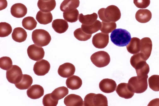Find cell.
Here are the masks:
<instances>
[{
	"instance_id": "cell-3",
	"label": "cell",
	"mask_w": 159,
	"mask_h": 106,
	"mask_svg": "<svg viewBox=\"0 0 159 106\" xmlns=\"http://www.w3.org/2000/svg\"><path fill=\"white\" fill-rule=\"evenodd\" d=\"M111 41L119 47L127 46L130 42L131 36L130 33L126 30L119 28L113 30L110 35Z\"/></svg>"
},
{
	"instance_id": "cell-39",
	"label": "cell",
	"mask_w": 159,
	"mask_h": 106,
	"mask_svg": "<svg viewBox=\"0 0 159 106\" xmlns=\"http://www.w3.org/2000/svg\"><path fill=\"white\" fill-rule=\"evenodd\" d=\"M134 3L138 8H145L150 5V0H134Z\"/></svg>"
},
{
	"instance_id": "cell-32",
	"label": "cell",
	"mask_w": 159,
	"mask_h": 106,
	"mask_svg": "<svg viewBox=\"0 0 159 106\" xmlns=\"http://www.w3.org/2000/svg\"><path fill=\"white\" fill-rule=\"evenodd\" d=\"M37 22L34 18L27 16L24 18L22 21V26L25 29L31 30L34 29L37 26Z\"/></svg>"
},
{
	"instance_id": "cell-19",
	"label": "cell",
	"mask_w": 159,
	"mask_h": 106,
	"mask_svg": "<svg viewBox=\"0 0 159 106\" xmlns=\"http://www.w3.org/2000/svg\"><path fill=\"white\" fill-rule=\"evenodd\" d=\"M52 26L57 33L61 34L65 32L69 27L67 22L63 19H56L53 21Z\"/></svg>"
},
{
	"instance_id": "cell-25",
	"label": "cell",
	"mask_w": 159,
	"mask_h": 106,
	"mask_svg": "<svg viewBox=\"0 0 159 106\" xmlns=\"http://www.w3.org/2000/svg\"><path fill=\"white\" fill-rule=\"evenodd\" d=\"M36 18L40 24L46 25L52 22V16L50 12H44L39 11L36 15Z\"/></svg>"
},
{
	"instance_id": "cell-10",
	"label": "cell",
	"mask_w": 159,
	"mask_h": 106,
	"mask_svg": "<svg viewBox=\"0 0 159 106\" xmlns=\"http://www.w3.org/2000/svg\"><path fill=\"white\" fill-rule=\"evenodd\" d=\"M109 40L108 34L99 33L93 37L92 42L93 46L98 48H103L107 45Z\"/></svg>"
},
{
	"instance_id": "cell-9",
	"label": "cell",
	"mask_w": 159,
	"mask_h": 106,
	"mask_svg": "<svg viewBox=\"0 0 159 106\" xmlns=\"http://www.w3.org/2000/svg\"><path fill=\"white\" fill-rule=\"evenodd\" d=\"M27 52L29 58L35 61L42 59L45 54L43 48L35 44L30 45L27 48Z\"/></svg>"
},
{
	"instance_id": "cell-33",
	"label": "cell",
	"mask_w": 159,
	"mask_h": 106,
	"mask_svg": "<svg viewBox=\"0 0 159 106\" xmlns=\"http://www.w3.org/2000/svg\"><path fill=\"white\" fill-rule=\"evenodd\" d=\"M12 31L11 25L6 22L0 23V37H4L8 36Z\"/></svg>"
},
{
	"instance_id": "cell-27",
	"label": "cell",
	"mask_w": 159,
	"mask_h": 106,
	"mask_svg": "<svg viewBox=\"0 0 159 106\" xmlns=\"http://www.w3.org/2000/svg\"><path fill=\"white\" fill-rule=\"evenodd\" d=\"M101 26V22L99 20H97L94 23L90 25H87L82 24L81 28L87 34H92L100 30Z\"/></svg>"
},
{
	"instance_id": "cell-24",
	"label": "cell",
	"mask_w": 159,
	"mask_h": 106,
	"mask_svg": "<svg viewBox=\"0 0 159 106\" xmlns=\"http://www.w3.org/2000/svg\"><path fill=\"white\" fill-rule=\"evenodd\" d=\"M79 0H64L61 4L60 9L63 12L73 10L79 7Z\"/></svg>"
},
{
	"instance_id": "cell-14",
	"label": "cell",
	"mask_w": 159,
	"mask_h": 106,
	"mask_svg": "<svg viewBox=\"0 0 159 106\" xmlns=\"http://www.w3.org/2000/svg\"><path fill=\"white\" fill-rule=\"evenodd\" d=\"M75 70V67L73 64L69 62H66L59 67L58 70V73L62 77L67 78L73 75Z\"/></svg>"
},
{
	"instance_id": "cell-26",
	"label": "cell",
	"mask_w": 159,
	"mask_h": 106,
	"mask_svg": "<svg viewBox=\"0 0 159 106\" xmlns=\"http://www.w3.org/2000/svg\"><path fill=\"white\" fill-rule=\"evenodd\" d=\"M140 40L137 37L131 38L129 44L126 46L128 51L132 54H135L140 51Z\"/></svg>"
},
{
	"instance_id": "cell-21",
	"label": "cell",
	"mask_w": 159,
	"mask_h": 106,
	"mask_svg": "<svg viewBox=\"0 0 159 106\" xmlns=\"http://www.w3.org/2000/svg\"><path fill=\"white\" fill-rule=\"evenodd\" d=\"M37 6L40 11L44 12H49L55 7L56 2L55 0H39Z\"/></svg>"
},
{
	"instance_id": "cell-8",
	"label": "cell",
	"mask_w": 159,
	"mask_h": 106,
	"mask_svg": "<svg viewBox=\"0 0 159 106\" xmlns=\"http://www.w3.org/2000/svg\"><path fill=\"white\" fill-rule=\"evenodd\" d=\"M6 75V78L9 82L15 84L20 81L23 75L20 67L16 65H13L7 71Z\"/></svg>"
},
{
	"instance_id": "cell-35",
	"label": "cell",
	"mask_w": 159,
	"mask_h": 106,
	"mask_svg": "<svg viewBox=\"0 0 159 106\" xmlns=\"http://www.w3.org/2000/svg\"><path fill=\"white\" fill-rule=\"evenodd\" d=\"M101 24L102 26L100 30L105 33H109L116 27V24L115 22H105L102 21Z\"/></svg>"
},
{
	"instance_id": "cell-41",
	"label": "cell",
	"mask_w": 159,
	"mask_h": 106,
	"mask_svg": "<svg viewBox=\"0 0 159 106\" xmlns=\"http://www.w3.org/2000/svg\"><path fill=\"white\" fill-rule=\"evenodd\" d=\"M43 0L48 1V0Z\"/></svg>"
},
{
	"instance_id": "cell-1",
	"label": "cell",
	"mask_w": 159,
	"mask_h": 106,
	"mask_svg": "<svg viewBox=\"0 0 159 106\" xmlns=\"http://www.w3.org/2000/svg\"><path fill=\"white\" fill-rule=\"evenodd\" d=\"M99 17L105 22H115L121 17V12L119 9L116 6L111 5L106 8H102L98 12Z\"/></svg>"
},
{
	"instance_id": "cell-31",
	"label": "cell",
	"mask_w": 159,
	"mask_h": 106,
	"mask_svg": "<svg viewBox=\"0 0 159 106\" xmlns=\"http://www.w3.org/2000/svg\"><path fill=\"white\" fill-rule=\"evenodd\" d=\"M79 16V12L76 9L63 12L64 18L67 21L70 23L76 21L78 20Z\"/></svg>"
},
{
	"instance_id": "cell-23",
	"label": "cell",
	"mask_w": 159,
	"mask_h": 106,
	"mask_svg": "<svg viewBox=\"0 0 159 106\" xmlns=\"http://www.w3.org/2000/svg\"><path fill=\"white\" fill-rule=\"evenodd\" d=\"M82 80L79 76L73 75L68 78L66 81L67 88L72 90H77L81 86Z\"/></svg>"
},
{
	"instance_id": "cell-37",
	"label": "cell",
	"mask_w": 159,
	"mask_h": 106,
	"mask_svg": "<svg viewBox=\"0 0 159 106\" xmlns=\"http://www.w3.org/2000/svg\"><path fill=\"white\" fill-rule=\"evenodd\" d=\"M12 66L11 59L8 57H3L0 58V67L3 70H7Z\"/></svg>"
},
{
	"instance_id": "cell-30",
	"label": "cell",
	"mask_w": 159,
	"mask_h": 106,
	"mask_svg": "<svg viewBox=\"0 0 159 106\" xmlns=\"http://www.w3.org/2000/svg\"><path fill=\"white\" fill-rule=\"evenodd\" d=\"M68 93L69 90L65 86H61L55 89L51 93V94L53 99L59 100L63 98Z\"/></svg>"
},
{
	"instance_id": "cell-36",
	"label": "cell",
	"mask_w": 159,
	"mask_h": 106,
	"mask_svg": "<svg viewBox=\"0 0 159 106\" xmlns=\"http://www.w3.org/2000/svg\"><path fill=\"white\" fill-rule=\"evenodd\" d=\"M148 82L150 88L155 91H159V75H154L148 79Z\"/></svg>"
},
{
	"instance_id": "cell-15",
	"label": "cell",
	"mask_w": 159,
	"mask_h": 106,
	"mask_svg": "<svg viewBox=\"0 0 159 106\" xmlns=\"http://www.w3.org/2000/svg\"><path fill=\"white\" fill-rule=\"evenodd\" d=\"M116 91L120 97L125 99L131 98L134 93L131 90L128 83H122L118 85Z\"/></svg>"
},
{
	"instance_id": "cell-7",
	"label": "cell",
	"mask_w": 159,
	"mask_h": 106,
	"mask_svg": "<svg viewBox=\"0 0 159 106\" xmlns=\"http://www.w3.org/2000/svg\"><path fill=\"white\" fill-rule=\"evenodd\" d=\"M91 62L96 66L102 67L107 66L110 61V56L108 53L100 51L93 53L91 56Z\"/></svg>"
},
{
	"instance_id": "cell-5",
	"label": "cell",
	"mask_w": 159,
	"mask_h": 106,
	"mask_svg": "<svg viewBox=\"0 0 159 106\" xmlns=\"http://www.w3.org/2000/svg\"><path fill=\"white\" fill-rule=\"evenodd\" d=\"M85 106H107L106 96L101 94L90 93L86 95L84 100Z\"/></svg>"
},
{
	"instance_id": "cell-29",
	"label": "cell",
	"mask_w": 159,
	"mask_h": 106,
	"mask_svg": "<svg viewBox=\"0 0 159 106\" xmlns=\"http://www.w3.org/2000/svg\"><path fill=\"white\" fill-rule=\"evenodd\" d=\"M98 17V15L95 13L85 15L80 13L79 15V21L82 24L88 25L94 23L97 20Z\"/></svg>"
},
{
	"instance_id": "cell-40",
	"label": "cell",
	"mask_w": 159,
	"mask_h": 106,
	"mask_svg": "<svg viewBox=\"0 0 159 106\" xmlns=\"http://www.w3.org/2000/svg\"><path fill=\"white\" fill-rule=\"evenodd\" d=\"M0 10L5 9L7 7V2L6 0H0Z\"/></svg>"
},
{
	"instance_id": "cell-20",
	"label": "cell",
	"mask_w": 159,
	"mask_h": 106,
	"mask_svg": "<svg viewBox=\"0 0 159 106\" xmlns=\"http://www.w3.org/2000/svg\"><path fill=\"white\" fill-rule=\"evenodd\" d=\"M151 12L147 9H140L136 12L135 17L137 21L141 23H146L151 19Z\"/></svg>"
},
{
	"instance_id": "cell-16",
	"label": "cell",
	"mask_w": 159,
	"mask_h": 106,
	"mask_svg": "<svg viewBox=\"0 0 159 106\" xmlns=\"http://www.w3.org/2000/svg\"><path fill=\"white\" fill-rule=\"evenodd\" d=\"M27 8L23 4L16 3L13 4L11 8V13L14 17L20 18L24 16L27 14Z\"/></svg>"
},
{
	"instance_id": "cell-2",
	"label": "cell",
	"mask_w": 159,
	"mask_h": 106,
	"mask_svg": "<svg viewBox=\"0 0 159 106\" xmlns=\"http://www.w3.org/2000/svg\"><path fill=\"white\" fill-rule=\"evenodd\" d=\"M130 63L135 69L138 76H148L149 71V67L140 53L132 56L130 59Z\"/></svg>"
},
{
	"instance_id": "cell-11",
	"label": "cell",
	"mask_w": 159,
	"mask_h": 106,
	"mask_svg": "<svg viewBox=\"0 0 159 106\" xmlns=\"http://www.w3.org/2000/svg\"><path fill=\"white\" fill-rule=\"evenodd\" d=\"M152 48V41L149 38L144 37L140 40V53L145 60L150 57Z\"/></svg>"
},
{
	"instance_id": "cell-17",
	"label": "cell",
	"mask_w": 159,
	"mask_h": 106,
	"mask_svg": "<svg viewBox=\"0 0 159 106\" xmlns=\"http://www.w3.org/2000/svg\"><path fill=\"white\" fill-rule=\"evenodd\" d=\"M44 90L41 86L39 85H34L30 86L27 91L28 97L32 99H37L42 96Z\"/></svg>"
},
{
	"instance_id": "cell-28",
	"label": "cell",
	"mask_w": 159,
	"mask_h": 106,
	"mask_svg": "<svg viewBox=\"0 0 159 106\" xmlns=\"http://www.w3.org/2000/svg\"><path fill=\"white\" fill-rule=\"evenodd\" d=\"M33 81V79L30 76L27 74H23L20 81L15 84V85L19 89L26 90L31 86Z\"/></svg>"
},
{
	"instance_id": "cell-4",
	"label": "cell",
	"mask_w": 159,
	"mask_h": 106,
	"mask_svg": "<svg viewBox=\"0 0 159 106\" xmlns=\"http://www.w3.org/2000/svg\"><path fill=\"white\" fill-rule=\"evenodd\" d=\"M148 76H136L131 77L129 80L128 85L131 90L136 93H141L145 91L148 86Z\"/></svg>"
},
{
	"instance_id": "cell-6",
	"label": "cell",
	"mask_w": 159,
	"mask_h": 106,
	"mask_svg": "<svg viewBox=\"0 0 159 106\" xmlns=\"http://www.w3.org/2000/svg\"><path fill=\"white\" fill-rule=\"evenodd\" d=\"M32 38L35 44L41 47L47 45L51 39L49 33L46 30L42 29L34 30L32 33Z\"/></svg>"
},
{
	"instance_id": "cell-13",
	"label": "cell",
	"mask_w": 159,
	"mask_h": 106,
	"mask_svg": "<svg viewBox=\"0 0 159 106\" xmlns=\"http://www.w3.org/2000/svg\"><path fill=\"white\" fill-rule=\"evenodd\" d=\"M116 84L111 79L105 78L102 80L99 83V87L103 92L110 93L114 91L116 87Z\"/></svg>"
},
{
	"instance_id": "cell-34",
	"label": "cell",
	"mask_w": 159,
	"mask_h": 106,
	"mask_svg": "<svg viewBox=\"0 0 159 106\" xmlns=\"http://www.w3.org/2000/svg\"><path fill=\"white\" fill-rule=\"evenodd\" d=\"M74 35L77 39L81 41L87 40L92 36V34H87L84 32L81 28L75 30L74 32Z\"/></svg>"
},
{
	"instance_id": "cell-38",
	"label": "cell",
	"mask_w": 159,
	"mask_h": 106,
	"mask_svg": "<svg viewBox=\"0 0 159 106\" xmlns=\"http://www.w3.org/2000/svg\"><path fill=\"white\" fill-rule=\"evenodd\" d=\"M58 100L53 99L51 93L46 94L43 99V104L44 106H56L58 104Z\"/></svg>"
},
{
	"instance_id": "cell-22",
	"label": "cell",
	"mask_w": 159,
	"mask_h": 106,
	"mask_svg": "<svg viewBox=\"0 0 159 106\" xmlns=\"http://www.w3.org/2000/svg\"><path fill=\"white\" fill-rule=\"evenodd\" d=\"M11 36L14 40L17 42L21 43L25 40L27 35L26 32L24 29L18 27L14 29Z\"/></svg>"
},
{
	"instance_id": "cell-18",
	"label": "cell",
	"mask_w": 159,
	"mask_h": 106,
	"mask_svg": "<svg viewBox=\"0 0 159 106\" xmlns=\"http://www.w3.org/2000/svg\"><path fill=\"white\" fill-rule=\"evenodd\" d=\"M64 102L67 106H82L84 104L82 98L74 94L68 95L65 98Z\"/></svg>"
},
{
	"instance_id": "cell-12",
	"label": "cell",
	"mask_w": 159,
	"mask_h": 106,
	"mask_svg": "<svg viewBox=\"0 0 159 106\" xmlns=\"http://www.w3.org/2000/svg\"><path fill=\"white\" fill-rule=\"evenodd\" d=\"M50 68L49 62L42 59L35 62L34 66L33 71L34 73L39 76H43L48 73Z\"/></svg>"
}]
</instances>
